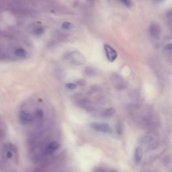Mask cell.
<instances>
[{
  "label": "cell",
  "instance_id": "6da1fadb",
  "mask_svg": "<svg viewBox=\"0 0 172 172\" xmlns=\"http://www.w3.org/2000/svg\"><path fill=\"white\" fill-rule=\"evenodd\" d=\"M91 128L95 131L106 133L112 132V128L109 124L105 122H93L90 124Z\"/></svg>",
  "mask_w": 172,
  "mask_h": 172
},
{
  "label": "cell",
  "instance_id": "7a4b0ae2",
  "mask_svg": "<svg viewBox=\"0 0 172 172\" xmlns=\"http://www.w3.org/2000/svg\"><path fill=\"white\" fill-rule=\"evenodd\" d=\"M19 119L22 125H25L32 122L33 118L28 111L22 110L19 114Z\"/></svg>",
  "mask_w": 172,
  "mask_h": 172
},
{
  "label": "cell",
  "instance_id": "3957f363",
  "mask_svg": "<svg viewBox=\"0 0 172 172\" xmlns=\"http://www.w3.org/2000/svg\"><path fill=\"white\" fill-rule=\"evenodd\" d=\"M104 48L107 59L110 62H113L116 59L117 56L116 51L108 44H105Z\"/></svg>",
  "mask_w": 172,
  "mask_h": 172
},
{
  "label": "cell",
  "instance_id": "277c9868",
  "mask_svg": "<svg viewBox=\"0 0 172 172\" xmlns=\"http://www.w3.org/2000/svg\"><path fill=\"white\" fill-rule=\"evenodd\" d=\"M112 80L113 83L116 88L122 89L126 87L125 82L121 76L116 74L113 76Z\"/></svg>",
  "mask_w": 172,
  "mask_h": 172
},
{
  "label": "cell",
  "instance_id": "5b68a950",
  "mask_svg": "<svg viewBox=\"0 0 172 172\" xmlns=\"http://www.w3.org/2000/svg\"><path fill=\"white\" fill-rule=\"evenodd\" d=\"M149 32L152 37L157 38L160 34L161 29L158 25L153 24L151 25L150 27Z\"/></svg>",
  "mask_w": 172,
  "mask_h": 172
},
{
  "label": "cell",
  "instance_id": "8992f818",
  "mask_svg": "<svg viewBox=\"0 0 172 172\" xmlns=\"http://www.w3.org/2000/svg\"><path fill=\"white\" fill-rule=\"evenodd\" d=\"M60 145L56 142H53L50 143L46 149L45 153L49 155L52 153L60 147Z\"/></svg>",
  "mask_w": 172,
  "mask_h": 172
},
{
  "label": "cell",
  "instance_id": "52a82bcc",
  "mask_svg": "<svg viewBox=\"0 0 172 172\" xmlns=\"http://www.w3.org/2000/svg\"><path fill=\"white\" fill-rule=\"evenodd\" d=\"M143 150L141 146H139L136 148L135 152V160L137 164L141 163L143 156Z\"/></svg>",
  "mask_w": 172,
  "mask_h": 172
},
{
  "label": "cell",
  "instance_id": "ba28073f",
  "mask_svg": "<svg viewBox=\"0 0 172 172\" xmlns=\"http://www.w3.org/2000/svg\"><path fill=\"white\" fill-rule=\"evenodd\" d=\"M115 113V110L113 108H110L103 111L102 115L104 117H109L112 116Z\"/></svg>",
  "mask_w": 172,
  "mask_h": 172
},
{
  "label": "cell",
  "instance_id": "9c48e42d",
  "mask_svg": "<svg viewBox=\"0 0 172 172\" xmlns=\"http://www.w3.org/2000/svg\"><path fill=\"white\" fill-rule=\"evenodd\" d=\"M85 72L86 74L89 76H93L95 74V71L91 67H87L85 69Z\"/></svg>",
  "mask_w": 172,
  "mask_h": 172
},
{
  "label": "cell",
  "instance_id": "30bf717a",
  "mask_svg": "<svg viewBox=\"0 0 172 172\" xmlns=\"http://www.w3.org/2000/svg\"><path fill=\"white\" fill-rule=\"evenodd\" d=\"M117 132L119 135H122L123 132V126L122 122L120 121H119L117 125Z\"/></svg>",
  "mask_w": 172,
  "mask_h": 172
},
{
  "label": "cell",
  "instance_id": "8fae6325",
  "mask_svg": "<svg viewBox=\"0 0 172 172\" xmlns=\"http://www.w3.org/2000/svg\"><path fill=\"white\" fill-rule=\"evenodd\" d=\"M36 115L39 118H41L44 115L43 111L41 109H37L36 111Z\"/></svg>",
  "mask_w": 172,
  "mask_h": 172
},
{
  "label": "cell",
  "instance_id": "7c38bea8",
  "mask_svg": "<svg viewBox=\"0 0 172 172\" xmlns=\"http://www.w3.org/2000/svg\"><path fill=\"white\" fill-rule=\"evenodd\" d=\"M62 26L63 28L67 29H71L74 27L73 24L68 23V22H65V23L63 24Z\"/></svg>",
  "mask_w": 172,
  "mask_h": 172
},
{
  "label": "cell",
  "instance_id": "4fadbf2b",
  "mask_svg": "<svg viewBox=\"0 0 172 172\" xmlns=\"http://www.w3.org/2000/svg\"><path fill=\"white\" fill-rule=\"evenodd\" d=\"M124 5L128 7H131L132 5V0H121Z\"/></svg>",
  "mask_w": 172,
  "mask_h": 172
},
{
  "label": "cell",
  "instance_id": "5bb4252c",
  "mask_svg": "<svg viewBox=\"0 0 172 172\" xmlns=\"http://www.w3.org/2000/svg\"><path fill=\"white\" fill-rule=\"evenodd\" d=\"M44 32L43 28H38L36 29L33 31L34 34L36 35H40L42 34Z\"/></svg>",
  "mask_w": 172,
  "mask_h": 172
},
{
  "label": "cell",
  "instance_id": "9a60e30c",
  "mask_svg": "<svg viewBox=\"0 0 172 172\" xmlns=\"http://www.w3.org/2000/svg\"><path fill=\"white\" fill-rule=\"evenodd\" d=\"M66 87L70 90H74L77 88V85L73 84H66Z\"/></svg>",
  "mask_w": 172,
  "mask_h": 172
},
{
  "label": "cell",
  "instance_id": "2e32d148",
  "mask_svg": "<svg viewBox=\"0 0 172 172\" xmlns=\"http://www.w3.org/2000/svg\"><path fill=\"white\" fill-rule=\"evenodd\" d=\"M77 84L81 86H84L86 84V81L84 79H79L77 81Z\"/></svg>",
  "mask_w": 172,
  "mask_h": 172
},
{
  "label": "cell",
  "instance_id": "e0dca14e",
  "mask_svg": "<svg viewBox=\"0 0 172 172\" xmlns=\"http://www.w3.org/2000/svg\"><path fill=\"white\" fill-rule=\"evenodd\" d=\"M172 44H167L165 46V49L166 50H172Z\"/></svg>",
  "mask_w": 172,
  "mask_h": 172
}]
</instances>
